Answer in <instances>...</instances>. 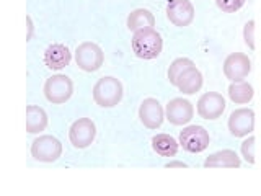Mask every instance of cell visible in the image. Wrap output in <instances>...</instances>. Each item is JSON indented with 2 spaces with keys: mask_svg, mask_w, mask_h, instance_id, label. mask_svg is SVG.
<instances>
[{
  "mask_svg": "<svg viewBox=\"0 0 261 196\" xmlns=\"http://www.w3.org/2000/svg\"><path fill=\"white\" fill-rule=\"evenodd\" d=\"M179 142L170 134H157L152 137V149L162 157H175Z\"/></svg>",
  "mask_w": 261,
  "mask_h": 196,
  "instance_id": "20",
  "label": "cell"
},
{
  "mask_svg": "<svg viewBox=\"0 0 261 196\" xmlns=\"http://www.w3.org/2000/svg\"><path fill=\"white\" fill-rule=\"evenodd\" d=\"M47 128V113L38 105L27 106V131L30 134H38Z\"/></svg>",
  "mask_w": 261,
  "mask_h": 196,
  "instance_id": "17",
  "label": "cell"
},
{
  "mask_svg": "<svg viewBox=\"0 0 261 196\" xmlns=\"http://www.w3.org/2000/svg\"><path fill=\"white\" fill-rule=\"evenodd\" d=\"M194 116V106L186 98H171L165 106V118L173 126H185Z\"/></svg>",
  "mask_w": 261,
  "mask_h": 196,
  "instance_id": "9",
  "label": "cell"
},
{
  "mask_svg": "<svg viewBox=\"0 0 261 196\" xmlns=\"http://www.w3.org/2000/svg\"><path fill=\"white\" fill-rule=\"evenodd\" d=\"M175 87L185 95H193L196 92H199L202 87V74L201 70L193 65V67H188L181 76L176 79Z\"/></svg>",
  "mask_w": 261,
  "mask_h": 196,
  "instance_id": "16",
  "label": "cell"
},
{
  "mask_svg": "<svg viewBox=\"0 0 261 196\" xmlns=\"http://www.w3.org/2000/svg\"><path fill=\"white\" fill-rule=\"evenodd\" d=\"M247 0H216L217 7L225 13H235L245 5Z\"/></svg>",
  "mask_w": 261,
  "mask_h": 196,
  "instance_id": "23",
  "label": "cell"
},
{
  "mask_svg": "<svg viewBox=\"0 0 261 196\" xmlns=\"http://www.w3.org/2000/svg\"><path fill=\"white\" fill-rule=\"evenodd\" d=\"M243 39H245V44H247L251 51L256 47L255 44V21L253 20H248L247 23H245L243 27Z\"/></svg>",
  "mask_w": 261,
  "mask_h": 196,
  "instance_id": "24",
  "label": "cell"
},
{
  "mask_svg": "<svg viewBox=\"0 0 261 196\" xmlns=\"http://www.w3.org/2000/svg\"><path fill=\"white\" fill-rule=\"evenodd\" d=\"M153 27H155V16L147 8H136L127 16V28L133 33L144 28H153Z\"/></svg>",
  "mask_w": 261,
  "mask_h": 196,
  "instance_id": "18",
  "label": "cell"
},
{
  "mask_svg": "<svg viewBox=\"0 0 261 196\" xmlns=\"http://www.w3.org/2000/svg\"><path fill=\"white\" fill-rule=\"evenodd\" d=\"M139 119L147 129H157L165 119V110L157 98H145L139 106Z\"/></svg>",
  "mask_w": 261,
  "mask_h": 196,
  "instance_id": "12",
  "label": "cell"
},
{
  "mask_svg": "<svg viewBox=\"0 0 261 196\" xmlns=\"http://www.w3.org/2000/svg\"><path fill=\"white\" fill-rule=\"evenodd\" d=\"M240 165L242 160L239 157V154L232 149L217 151L204 160V167L206 168H239Z\"/></svg>",
  "mask_w": 261,
  "mask_h": 196,
  "instance_id": "15",
  "label": "cell"
},
{
  "mask_svg": "<svg viewBox=\"0 0 261 196\" xmlns=\"http://www.w3.org/2000/svg\"><path fill=\"white\" fill-rule=\"evenodd\" d=\"M253 95H255V90L253 85L248 82H230L228 85V98L235 103V105H247L253 100Z\"/></svg>",
  "mask_w": 261,
  "mask_h": 196,
  "instance_id": "19",
  "label": "cell"
},
{
  "mask_svg": "<svg viewBox=\"0 0 261 196\" xmlns=\"http://www.w3.org/2000/svg\"><path fill=\"white\" fill-rule=\"evenodd\" d=\"M31 155L38 162H44V163L56 162L62 155V144L57 137L51 134H43L33 141Z\"/></svg>",
  "mask_w": 261,
  "mask_h": 196,
  "instance_id": "3",
  "label": "cell"
},
{
  "mask_svg": "<svg viewBox=\"0 0 261 196\" xmlns=\"http://www.w3.org/2000/svg\"><path fill=\"white\" fill-rule=\"evenodd\" d=\"M178 142L186 152L199 154L209 147L211 137H209V133L206 128H202L199 125H190L179 133Z\"/></svg>",
  "mask_w": 261,
  "mask_h": 196,
  "instance_id": "4",
  "label": "cell"
},
{
  "mask_svg": "<svg viewBox=\"0 0 261 196\" xmlns=\"http://www.w3.org/2000/svg\"><path fill=\"white\" fill-rule=\"evenodd\" d=\"M227 125L233 137H247L255 129V111L251 108H237L230 113Z\"/></svg>",
  "mask_w": 261,
  "mask_h": 196,
  "instance_id": "8",
  "label": "cell"
},
{
  "mask_svg": "<svg viewBox=\"0 0 261 196\" xmlns=\"http://www.w3.org/2000/svg\"><path fill=\"white\" fill-rule=\"evenodd\" d=\"M167 16L175 27H188L194 20V7L190 0H168Z\"/></svg>",
  "mask_w": 261,
  "mask_h": 196,
  "instance_id": "13",
  "label": "cell"
},
{
  "mask_svg": "<svg viewBox=\"0 0 261 196\" xmlns=\"http://www.w3.org/2000/svg\"><path fill=\"white\" fill-rule=\"evenodd\" d=\"M96 137V126L90 118H79L72 122L69 129V139L70 144L75 149H87L92 145Z\"/></svg>",
  "mask_w": 261,
  "mask_h": 196,
  "instance_id": "7",
  "label": "cell"
},
{
  "mask_svg": "<svg viewBox=\"0 0 261 196\" xmlns=\"http://www.w3.org/2000/svg\"><path fill=\"white\" fill-rule=\"evenodd\" d=\"M255 137L248 136V139H245L240 145V152H242V157L247 160L250 165L255 163Z\"/></svg>",
  "mask_w": 261,
  "mask_h": 196,
  "instance_id": "22",
  "label": "cell"
},
{
  "mask_svg": "<svg viewBox=\"0 0 261 196\" xmlns=\"http://www.w3.org/2000/svg\"><path fill=\"white\" fill-rule=\"evenodd\" d=\"M75 62L85 72H96L105 62V53L96 43L85 41L75 49Z\"/></svg>",
  "mask_w": 261,
  "mask_h": 196,
  "instance_id": "6",
  "label": "cell"
},
{
  "mask_svg": "<svg viewBox=\"0 0 261 196\" xmlns=\"http://www.w3.org/2000/svg\"><path fill=\"white\" fill-rule=\"evenodd\" d=\"M130 44H133V51L139 59L147 61L160 56L163 49V39L155 28H144L134 31Z\"/></svg>",
  "mask_w": 261,
  "mask_h": 196,
  "instance_id": "1",
  "label": "cell"
},
{
  "mask_svg": "<svg viewBox=\"0 0 261 196\" xmlns=\"http://www.w3.org/2000/svg\"><path fill=\"white\" fill-rule=\"evenodd\" d=\"M194 62L191 59H188V57H178L173 62L170 64L168 67V80L171 85L176 84V79L181 76V74L188 69V67H193Z\"/></svg>",
  "mask_w": 261,
  "mask_h": 196,
  "instance_id": "21",
  "label": "cell"
},
{
  "mask_svg": "<svg viewBox=\"0 0 261 196\" xmlns=\"http://www.w3.org/2000/svg\"><path fill=\"white\" fill-rule=\"evenodd\" d=\"M122 95H124V88L121 80L113 76L101 77L93 87V100L101 108H113L119 105Z\"/></svg>",
  "mask_w": 261,
  "mask_h": 196,
  "instance_id": "2",
  "label": "cell"
},
{
  "mask_svg": "<svg viewBox=\"0 0 261 196\" xmlns=\"http://www.w3.org/2000/svg\"><path fill=\"white\" fill-rule=\"evenodd\" d=\"M198 114L204 119H217L225 111V98L217 92H206L196 103Z\"/></svg>",
  "mask_w": 261,
  "mask_h": 196,
  "instance_id": "11",
  "label": "cell"
},
{
  "mask_svg": "<svg viewBox=\"0 0 261 196\" xmlns=\"http://www.w3.org/2000/svg\"><path fill=\"white\" fill-rule=\"evenodd\" d=\"M27 28H28V33H27V41H31L33 35H35V24H33V20H31V16H30V15L27 16Z\"/></svg>",
  "mask_w": 261,
  "mask_h": 196,
  "instance_id": "25",
  "label": "cell"
},
{
  "mask_svg": "<svg viewBox=\"0 0 261 196\" xmlns=\"http://www.w3.org/2000/svg\"><path fill=\"white\" fill-rule=\"evenodd\" d=\"M70 61H72V53L65 44L56 43L47 46V49L44 51V64L51 70H61L65 65H69Z\"/></svg>",
  "mask_w": 261,
  "mask_h": 196,
  "instance_id": "14",
  "label": "cell"
},
{
  "mask_svg": "<svg viewBox=\"0 0 261 196\" xmlns=\"http://www.w3.org/2000/svg\"><path fill=\"white\" fill-rule=\"evenodd\" d=\"M73 93V82L64 76V74H56L51 76L44 84V96L47 102L53 105H62L69 100Z\"/></svg>",
  "mask_w": 261,
  "mask_h": 196,
  "instance_id": "5",
  "label": "cell"
},
{
  "mask_svg": "<svg viewBox=\"0 0 261 196\" xmlns=\"http://www.w3.org/2000/svg\"><path fill=\"white\" fill-rule=\"evenodd\" d=\"M165 167L167 168H186L188 165L181 160H170L168 163H165Z\"/></svg>",
  "mask_w": 261,
  "mask_h": 196,
  "instance_id": "26",
  "label": "cell"
},
{
  "mask_svg": "<svg viewBox=\"0 0 261 196\" xmlns=\"http://www.w3.org/2000/svg\"><path fill=\"white\" fill-rule=\"evenodd\" d=\"M251 72V61L243 53H232L224 61V76L230 82H242Z\"/></svg>",
  "mask_w": 261,
  "mask_h": 196,
  "instance_id": "10",
  "label": "cell"
}]
</instances>
